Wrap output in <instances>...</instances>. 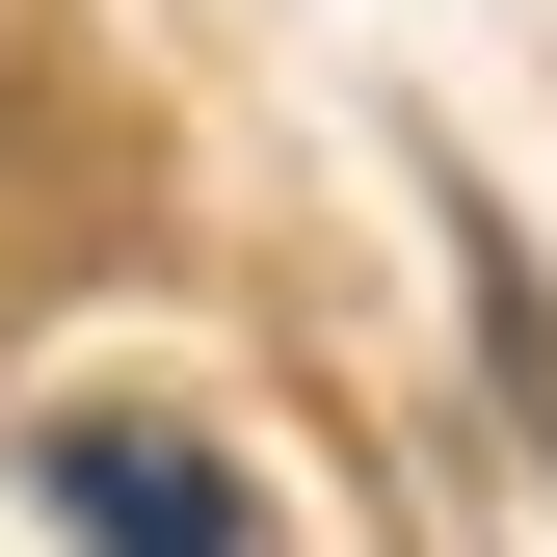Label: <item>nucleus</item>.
<instances>
[{
	"label": "nucleus",
	"instance_id": "f03ea898",
	"mask_svg": "<svg viewBox=\"0 0 557 557\" xmlns=\"http://www.w3.org/2000/svg\"><path fill=\"white\" fill-rule=\"evenodd\" d=\"M451 265H478V372H505V425H531V478H557V293H531V239L451 213Z\"/></svg>",
	"mask_w": 557,
	"mask_h": 557
},
{
	"label": "nucleus",
	"instance_id": "f257e3e1",
	"mask_svg": "<svg viewBox=\"0 0 557 557\" xmlns=\"http://www.w3.org/2000/svg\"><path fill=\"white\" fill-rule=\"evenodd\" d=\"M53 505H81L107 557H265V531H239V478L186 451V425H53Z\"/></svg>",
	"mask_w": 557,
	"mask_h": 557
},
{
	"label": "nucleus",
	"instance_id": "7ed1b4c3",
	"mask_svg": "<svg viewBox=\"0 0 557 557\" xmlns=\"http://www.w3.org/2000/svg\"><path fill=\"white\" fill-rule=\"evenodd\" d=\"M27 81H53V27H27V0H0V133H27Z\"/></svg>",
	"mask_w": 557,
	"mask_h": 557
}]
</instances>
